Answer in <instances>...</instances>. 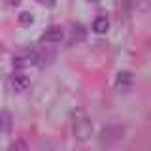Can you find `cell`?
Here are the masks:
<instances>
[{
	"mask_svg": "<svg viewBox=\"0 0 151 151\" xmlns=\"http://www.w3.org/2000/svg\"><path fill=\"white\" fill-rule=\"evenodd\" d=\"M72 132L78 142H87L93 134V121L83 110H76L72 113Z\"/></svg>",
	"mask_w": 151,
	"mask_h": 151,
	"instance_id": "cell-1",
	"label": "cell"
},
{
	"mask_svg": "<svg viewBox=\"0 0 151 151\" xmlns=\"http://www.w3.org/2000/svg\"><path fill=\"white\" fill-rule=\"evenodd\" d=\"M123 136H125V127L108 125V127H104L102 132H100V142L104 145H113V144H117V142H121Z\"/></svg>",
	"mask_w": 151,
	"mask_h": 151,
	"instance_id": "cell-2",
	"label": "cell"
},
{
	"mask_svg": "<svg viewBox=\"0 0 151 151\" xmlns=\"http://www.w3.org/2000/svg\"><path fill=\"white\" fill-rule=\"evenodd\" d=\"M12 64H13V68H15V70H23V68H28V66L38 64L36 49H21L15 57H13V63Z\"/></svg>",
	"mask_w": 151,
	"mask_h": 151,
	"instance_id": "cell-3",
	"label": "cell"
},
{
	"mask_svg": "<svg viewBox=\"0 0 151 151\" xmlns=\"http://www.w3.org/2000/svg\"><path fill=\"white\" fill-rule=\"evenodd\" d=\"M63 38H64V28L59 27V25H53L44 32L42 42H44V44H60Z\"/></svg>",
	"mask_w": 151,
	"mask_h": 151,
	"instance_id": "cell-4",
	"label": "cell"
},
{
	"mask_svg": "<svg viewBox=\"0 0 151 151\" xmlns=\"http://www.w3.org/2000/svg\"><path fill=\"white\" fill-rule=\"evenodd\" d=\"M9 83H12V89L15 93H25L28 87H30V79H28L27 74L23 72H15L12 76V79H9Z\"/></svg>",
	"mask_w": 151,
	"mask_h": 151,
	"instance_id": "cell-5",
	"label": "cell"
},
{
	"mask_svg": "<svg viewBox=\"0 0 151 151\" xmlns=\"http://www.w3.org/2000/svg\"><path fill=\"white\" fill-rule=\"evenodd\" d=\"M36 55H38V64H42V66H45V64H51L53 63V59H55V49H53V45H44L40 51H36Z\"/></svg>",
	"mask_w": 151,
	"mask_h": 151,
	"instance_id": "cell-6",
	"label": "cell"
},
{
	"mask_svg": "<svg viewBox=\"0 0 151 151\" xmlns=\"http://www.w3.org/2000/svg\"><path fill=\"white\" fill-rule=\"evenodd\" d=\"M12 127H13V121H12L9 111L0 110V134H9V132H12Z\"/></svg>",
	"mask_w": 151,
	"mask_h": 151,
	"instance_id": "cell-7",
	"label": "cell"
},
{
	"mask_svg": "<svg viewBox=\"0 0 151 151\" xmlns=\"http://www.w3.org/2000/svg\"><path fill=\"white\" fill-rule=\"evenodd\" d=\"M110 30V19L108 17H96L94 19V23H93V32H96V34H106V32Z\"/></svg>",
	"mask_w": 151,
	"mask_h": 151,
	"instance_id": "cell-8",
	"label": "cell"
},
{
	"mask_svg": "<svg viewBox=\"0 0 151 151\" xmlns=\"http://www.w3.org/2000/svg\"><path fill=\"white\" fill-rule=\"evenodd\" d=\"M115 85H117V89H130L132 74L130 72H119L117 74V79H115Z\"/></svg>",
	"mask_w": 151,
	"mask_h": 151,
	"instance_id": "cell-9",
	"label": "cell"
},
{
	"mask_svg": "<svg viewBox=\"0 0 151 151\" xmlns=\"http://www.w3.org/2000/svg\"><path fill=\"white\" fill-rule=\"evenodd\" d=\"M17 21H19L21 27H30L32 23H34V15H32L30 12H21L17 15Z\"/></svg>",
	"mask_w": 151,
	"mask_h": 151,
	"instance_id": "cell-10",
	"label": "cell"
},
{
	"mask_svg": "<svg viewBox=\"0 0 151 151\" xmlns=\"http://www.w3.org/2000/svg\"><path fill=\"white\" fill-rule=\"evenodd\" d=\"M85 38V30H83V27H79V25H74V28H72V44L76 42H81Z\"/></svg>",
	"mask_w": 151,
	"mask_h": 151,
	"instance_id": "cell-11",
	"label": "cell"
},
{
	"mask_svg": "<svg viewBox=\"0 0 151 151\" xmlns=\"http://www.w3.org/2000/svg\"><path fill=\"white\" fill-rule=\"evenodd\" d=\"M25 147H27L25 142H15V144H12V147H9V149H25Z\"/></svg>",
	"mask_w": 151,
	"mask_h": 151,
	"instance_id": "cell-12",
	"label": "cell"
},
{
	"mask_svg": "<svg viewBox=\"0 0 151 151\" xmlns=\"http://www.w3.org/2000/svg\"><path fill=\"white\" fill-rule=\"evenodd\" d=\"M38 2H40L42 6H45V8H51V6H55L57 0H38Z\"/></svg>",
	"mask_w": 151,
	"mask_h": 151,
	"instance_id": "cell-13",
	"label": "cell"
},
{
	"mask_svg": "<svg viewBox=\"0 0 151 151\" xmlns=\"http://www.w3.org/2000/svg\"><path fill=\"white\" fill-rule=\"evenodd\" d=\"M4 2H6L8 6H12V8H17L19 4H21V0H4Z\"/></svg>",
	"mask_w": 151,
	"mask_h": 151,
	"instance_id": "cell-14",
	"label": "cell"
},
{
	"mask_svg": "<svg viewBox=\"0 0 151 151\" xmlns=\"http://www.w3.org/2000/svg\"><path fill=\"white\" fill-rule=\"evenodd\" d=\"M0 53H4V45L2 44H0Z\"/></svg>",
	"mask_w": 151,
	"mask_h": 151,
	"instance_id": "cell-15",
	"label": "cell"
},
{
	"mask_svg": "<svg viewBox=\"0 0 151 151\" xmlns=\"http://www.w3.org/2000/svg\"><path fill=\"white\" fill-rule=\"evenodd\" d=\"M89 2H98V0H89Z\"/></svg>",
	"mask_w": 151,
	"mask_h": 151,
	"instance_id": "cell-16",
	"label": "cell"
}]
</instances>
